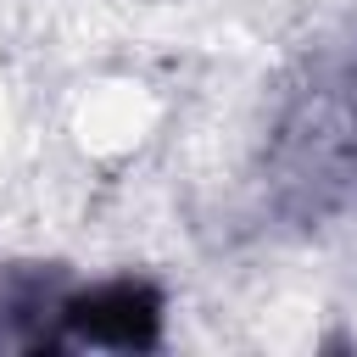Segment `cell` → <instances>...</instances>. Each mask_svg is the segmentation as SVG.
I'll return each instance as SVG.
<instances>
[{"instance_id":"obj_1","label":"cell","mask_w":357,"mask_h":357,"mask_svg":"<svg viewBox=\"0 0 357 357\" xmlns=\"http://www.w3.org/2000/svg\"><path fill=\"white\" fill-rule=\"evenodd\" d=\"M61 318H67L73 340L134 351V346H151V340H156L162 301H156V290H145V284H106V290H95V296L67 301Z\"/></svg>"}]
</instances>
